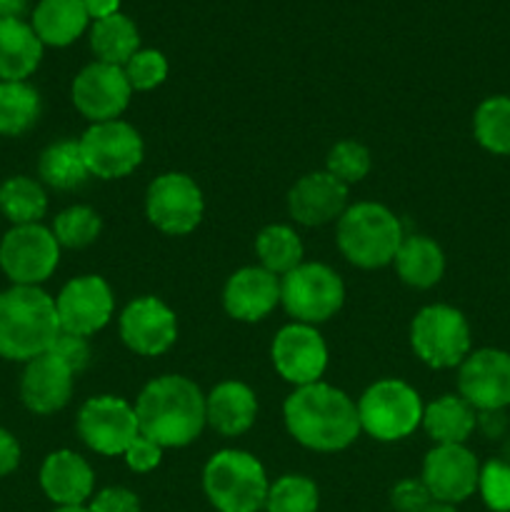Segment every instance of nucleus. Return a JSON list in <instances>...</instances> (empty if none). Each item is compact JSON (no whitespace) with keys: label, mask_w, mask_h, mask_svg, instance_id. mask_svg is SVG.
<instances>
[{"label":"nucleus","mask_w":510,"mask_h":512,"mask_svg":"<svg viewBox=\"0 0 510 512\" xmlns=\"http://www.w3.org/2000/svg\"><path fill=\"white\" fill-rule=\"evenodd\" d=\"M290 438L315 453H340L358 440V408L340 388L313 383L295 388L283 403Z\"/></svg>","instance_id":"nucleus-1"},{"label":"nucleus","mask_w":510,"mask_h":512,"mask_svg":"<svg viewBox=\"0 0 510 512\" xmlns=\"http://www.w3.org/2000/svg\"><path fill=\"white\" fill-rule=\"evenodd\" d=\"M138 430L160 448H185L208 425L205 395L185 375H160L140 390L135 400Z\"/></svg>","instance_id":"nucleus-2"},{"label":"nucleus","mask_w":510,"mask_h":512,"mask_svg":"<svg viewBox=\"0 0 510 512\" xmlns=\"http://www.w3.org/2000/svg\"><path fill=\"white\" fill-rule=\"evenodd\" d=\"M60 335L55 298L30 285H13L0 293V358L30 363L50 353Z\"/></svg>","instance_id":"nucleus-3"},{"label":"nucleus","mask_w":510,"mask_h":512,"mask_svg":"<svg viewBox=\"0 0 510 512\" xmlns=\"http://www.w3.org/2000/svg\"><path fill=\"white\" fill-rule=\"evenodd\" d=\"M405 233L398 215L380 203H355L345 208L338 218V240L340 253L348 258V263L358 265L363 270H375L390 265L395 260Z\"/></svg>","instance_id":"nucleus-4"},{"label":"nucleus","mask_w":510,"mask_h":512,"mask_svg":"<svg viewBox=\"0 0 510 512\" xmlns=\"http://www.w3.org/2000/svg\"><path fill=\"white\" fill-rule=\"evenodd\" d=\"M263 463L245 450H218L203 468V490L218 512H258L268 498Z\"/></svg>","instance_id":"nucleus-5"},{"label":"nucleus","mask_w":510,"mask_h":512,"mask_svg":"<svg viewBox=\"0 0 510 512\" xmlns=\"http://www.w3.org/2000/svg\"><path fill=\"white\" fill-rule=\"evenodd\" d=\"M358 420L360 430L380 443H395L415 430L423 423V400L418 390L410 383L398 378L375 380L358 400Z\"/></svg>","instance_id":"nucleus-6"},{"label":"nucleus","mask_w":510,"mask_h":512,"mask_svg":"<svg viewBox=\"0 0 510 512\" xmlns=\"http://www.w3.org/2000/svg\"><path fill=\"white\" fill-rule=\"evenodd\" d=\"M410 345L428 368H458L470 355V325L453 305H425L410 323Z\"/></svg>","instance_id":"nucleus-7"},{"label":"nucleus","mask_w":510,"mask_h":512,"mask_svg":"<svg viewBox=\"0 0 510 512\" xmlns=\"http://www.w3.org/2000/svg\"><path fill=\"white\" fill-rule=\"evenodd\" d=\"M345 303L340 275L325 263H300L280 278V305L295 323L318 325L335 318Z\"/></svg>","instance_id":"nucleus-8"},{"label":"nucleus","mask_w":510,"mask_h":512,"mask_svg":"<svg viewBox=\"0 0 510 512\" xmlns=\"http://www.w3.org/2000/svg\"><path fill=\"white\" fill-rule=\"evenodd\" d=\"M58 260V240L53 230L40 223L13 225L0 240V270L13 285L40 288L55 273Z\"/></svg>","instance_id":"nucleus-9"},{"label":"nucleus","mask_w":510,"mask_h":512,"mask_svg":"<svg viewBox=\"0 0 510 512\" xmlns=\"http://www.w3.org/2000/svg\"><path fill=\"white\" fill-rule=\"evenodd\" d=\"M78 143L88 173L100 180L125 178L143 163L145 155V145L138 130L120 118L90 123Z\"/></svg>","instance_id":"nucleus-10"},{"label":"nucleus","mask_w":510,"mask_h":512,"mask_svg":"<svg viewBox=\"0 0 510 512\" xmlns=\"http://www.w3.org/2000/svg\"><path fill=\"white\" fill-rule=\"evenodd\" d=\"M203 213V190L190 175L170 170V173L158 175L148 185L145 215H148L150 225L158 228L160 233L173 235V238L193 233L203 220Z\"/></svg>","instance_id":"nucleus-11"},{"label":"nucleus","mask_w":510,"mask_h":512,"mask_svg":"<svg viewBox=\"0 0 510 512\" xmlns=\"http://www.w3.org/2000/svg\"><path fill=\"white\" fill-rule=\"evenodd\" d=\"M75 428H78L80 440L93 453L105 455V458L123 455L140 435L135 405L115 395H95L85 400L78 410Z\"/></svg>","instance_id":"nucleus-12"},{"label":"nucleus","mask_w":510,"mask_h":512,"mask_svg":"<svg viewBox=\"0 0 510 512\" xmlns=\"http://www.w3.org/2000/svg\"><path fill=\"white\" fill-rule=\"evenodd\" d=\"M273 368L285 383L303 388L320 383L328 368V345L315 325L290 323L278 330L270 345Z\"/></svg>","instance_id":"nucleus-13"},{"label":"nucleus","mask_w":510,"mask_h":512,"mask_svg":"<svg viewBox=\"0 0 510 512\" xmlns=\"http://www.w3.org/2000/svg\"><path fill=\"white\" fill-rule=\"evenodd\" d=\"M458 390L480 413H498L510 405V353L498 348L470 350L458 365Z\"/></svg>","instance_id":"nucleus-14"},{"label":"nucleus","mask_w":510,"mask_h":512,"mask_svg":"<svg viewBox=\"0 0 510 512\" xmlns=\"http://www.w3.org/2000/svg\"><path fill=\"white\" fill-rule=\"evenodd\" d=\"M113 308V290L100 275H78L68 280L55 298L60 330L83 338L100 333L113 318Z\"/></svg>","instance_id":"nucleus-15"},{"label":"nucleus","mask_w":510,"mask_h":512,"mask_svg":"<svg viewBox=\"0 0 510 512\" xmlns=\"http://www.w3.org/2000/svg\"><path fill=\"white\" fill-rule=\"evenodd\" d=\"M123 343L143 358H158L168 353L178 340V318L173 308L155 295L130 300L118 318Z\"/></svg>","instance_id":"nucleus-16"},{"label":"nucleus","mask_w":510,"mask_h":512,"mask_svg":"<svg viewBox=\"0 0 510 512\" xmlns=\"http://www.w3.org/2000/svg\"><path fill=\"white\" fill-rule=\"evenodd\" d=\"M130 95H133V88H130L123 68L120 65L100 63V60L85 65L75 75L73 88H70L73 105L90 123L118 120L125 113V108H128Z\"/></svg>","instance_id":"nucleus-17"},{"label":"nucleus","mask_w":510,"mask_h":512,"mask_svg":"<svg viewBox=\"0 0 510 512\" xmlns=\"http://www.w3.org/2000/svg\"><path fill=\"white\" fill-rule=\"evenodd\" d=\"M480 463L465 445H435L423 460L420 480L435 503L458 505L478 490Z\"/></svg>","instance_id":"nucleus-18"},{"label":"nucleus","mask_w":510,"mask_h":512,"mask_svg":"<svg viewBox=\"0 0 510 512\" xmlns=\"http://www.w3.org/2000/svg\"><path fill=\"white\" fill-rule=\"evenodd\" d=\"M345 208H348V185L333 178L328 170L303 175L288 193L290 218L308 228L333 223L345 213Z\"/></svg>","instance_id":"nucleus-19"},{"label":"nucleus","mask_w":510,"mask_h":512,"mask_svg":"<svg viewBox=\"0 0 510 512\" xmlns=\"http://www.w3.org/2000/svg\"><path fill=\"white\" fill-rule=\"evenodd\" d=\"M280 305V278L260 265L235 270L223 288V308L238 323H258Z\"/></svg>","instance_id":"nucleus-20"},{"label":"nucleus","mask_w":510,"mask_h":512,"mask_svg":"<svg viewBox=\"0 0 510 512\" xmlns=\"http://www.w3.org/2000/svg\"><path fill=\"white\" fill-rule=\"evenodd\" d=\"M73 370L45 353L25 363L23 378H20V400L25 408L35 415H53L63 410L73 398Z\"/></svg>","instance_id":"nucleus-21"},{"label":"nucleus","mask_w":510,"mask_h":512,"mask_svg":"<svg viewBox=\"0 0 510 512\" xmlns=\"http://www.w3.org/2000/svg\"><path fill=\"white\" fill-rule=\"evenodd\" d=\"M40 488L58 508L88 505L95 488L93 468L73 450H55L40 465Z\"/></svg>","instance_id":"nucleus-22"},{"label":"nucleus","mask_w":510,"mask_h":512,"mask_svg":"<svg viewBox=\"0 0 510 512\" xmlns=\"http://www.w3.org/2000/svg\"><path fill=\"white\" fill-rule=\"evenodd\" d=\"M258 418V398L240 380H223L205 395V420L215 433L238 438L248 433Z\"/></svg>","instance_id":"nucleus-23"},{"label":"nucleus","mask_w":510,"mask_h":512,"mask_svg":"<svg viewBox=\"0 0 510 512\" xmlns=\"http://www.w3.org/2000/svg\"><path fill=\"white\" fill-rule=\"evenodd\" d=\"M43 60V43L33 25L20 18H0V80H25Z\"/></svg>","instance_id":"nucleus-24"},{"label":"nucleus","mask_w":510,"mask_h":512,"mask_svg":"<svg viewBox=\"0 0 510 512\" xmlns=\"http://www.w3.org/2000/svg\"><path fill=\"white\" fill-rule=\"evenodd\" d=\"M393 263L398 278L415 290L433 288L445 273L443 248L428 235H405Z\"/></svg>","instance_id":"nucleus-25"},{"label":"nucleus","mask_w":510,"mask_h":512,"mask_svg":"<svg viewBox=\"0 0 510 512\" xmlns=\"http://www.w3.org/2000/svg\"><path fill=\"white\" fill-rule=\"evenodd\" d=\"M88 23L85 0H40L30 25L43 45L65 48L85 33Z\"/></svg>","instance_id":"nucleus-26"},{"label":"nucleus","mask_w":510,"mask_h":512,"mask_svg":"<svg viewBox=\"0 0 510 512\" xmlns=\"http://www.w3.org/2000/svg\"><path fill=\"white\" fill-rule=\"evenodd\" d=\"M475 408L460 395H440L423 408V428L435 445H465L473 435Z\"/></svg>","instance_id":"nucleus-27"},{"label":"nucleus","mask_w":510,"mask_h":512,"mask_svg":"<svg viewBox=\"0 0 510 512\" xmlns=\"http://www.w3.org/2000/svg\"><path fill=\"white\" fill-rule=\"evenodd\" d=\"M90 48L100 63L120 65L123 68L140 50V35L133 20L123 13L95 20L90 28Z\"/></svg>","instance_id":"nucleus-28"},{"label":"nucleus","mask_w":510,"mask_h":512,"mask_svg":"<svg viewBox=\"0 0 510 512\" xmlns=\"http://www.w3.org/2000/svg\"><path fill=\"white\" fill-rule=\"evenodd\" d=\"M38 175L55 190H75L90 178L78 140H58L40 153Z\"/></svg>","instance_id":"nucleus-29"},{"label":"nucleus","mask_w":510,"mask_h":512,"mask_svg":"<svg viewBox=\"0 0 510 512\" xmlns=\"http://www.w3.org/2000/svg\"><path fill=\"white\" fill-rule=\"evenodd\" d=\"M303 253L300 235L290 225H268L255 238V255L260 260V268L278 275V278L298 268L303 263Z\"/></svg>","instance_id":"nucleus-30"},{"label":"nucleus","mask_w":510,"mask_h":512,"mask_svg":"<svg viewBox=\"0 0 510 512\" xmlns=\"http://www.w3.org/2000/svg\"><path fill=\"white\" fill-rule=\"evenodd\" d=\"M48 210V195L38 180L28 175H13L0 185V213L13 225L40 223Z\"/></svg>","instance_id":"nucleus-31"},{"label":"nucleus","mask_w":510,"mask_h":512,"mask_svg":"<svg viewBox=\"0 0 510 512\" xmlns=\"http://www.w3.org/2000/svg\"><path fill=\"white\" fill-rule=\"evenodd\" d=\"M40 95L25 80H0V135H23L38 123Z\"/></svg>","instance_id":"nucleus-32"},{"label":"nucleus","mask_w":510,"mask_h":512,"mask_svg":"<svg viewBox=\"0 0 510 512\" xmlns=\"http://www.w3.org/2000/svg\"><path fill=\"white\" fill-rule=\"evenodd\" d=\"M473 135L488 153L510 155V95H493L475 108Z\"/></svg>","instance_id":"nucleus-33"},{"label":"nucleus","mask_w":510,"mask_h":512,"mask_svg":"<svg viewBox=\"0 0 510 512\" xmlns=\"http://www.w3.org/2000/svg\"><path fill=\"white\" fill-rule=\"evenodd\" d=\"M320 490L305 475H283L270 483L265 508L268 512H318Z\"/></svg>","instance_id":"nucleus-34"},{"label":"nucleus","mask_w":510,"mask_h":512,"mask_svg":"<svg viewBox=\"0 0 510 512\" xmlns=\"http://www.w3.org/2000/svg\"><path fill=\"white\" fill-rule=\"evenodd\" d=\"M100 230H103V220L88 205H70L63 213H58V218L53 223V235L58 240V245L70 250L93 245L98 240Z\"/></svg>","instance_id":"nucleus-35"},{"label":"nucleus","mask_w":510,"mask_h":512,"mask_svg":"<svg viewBox=\"0 0 510 512\" xmlns=\"http://www.w3.org/2000/svg\"><path fill=\"white\" fill-rule=\"evenodd\" d=\"M370 150L365 148L358 140H340L330 148L328 160H325V170H328L333 178H338L343 185H355L370 173Z\"/></svg>","instance_id":"nucleus-36"},{"label":"nucleus","mask_w":510,"mask_h":512,"mask_svg":"<svg viewBox=\"0 0 510 512\" xmlns=\"http://www.w3.org/2000/svg\"><path fill=\"white\" fill-rule=\"evenodd\" d=\"M123 73L130 88L145 93V90H155L158 85H163V80L168 78V60L160 50H138L123 65Z\"/></svg>","instance_id":"nucleus-37"},{"label":"nucleus","mask_w":510,"mask_h":512,"mask_svg":"<svg viewBox=\"0 0 510 512\" xmlns=\"http://www.w3.org/2000/svg\"><path fill=\"white\" fill-rule=\"evenodd\" d=\"M478 493L493 512H510V465L503 460L480 465Z\"/></svg>","instance_id":"nucleus-38"},{"label":"nucleus","mask_w":510,"mask_h":512,"mask_svg":"<svg viewBox=\"0 0 510 512\" xmlns=\"http://www.w3.org/2000/svg\"><path fill=\"white\" fill-rule=\"evenodd\" d=\"M433 503V495L425 488L423 480L405 478L390 490V505L398 512H425Z\"/></svg>","instance_id":"nucleus-39"},{"label":"nucleus","mask_w":510,"mask_h":512,"mask_svg":"<svg viewBox=\"0 0 510 512\" xmlns=\"http://www.w3.org/2000/svg\"><path fill=\"white\" fill-rule=\"evenodd\" d=\"M50 353H53L58 360H63V363L73 370V375L83 373V370L90 365V343L88 338H83V335L63 333V330H60V335L55 338Z\"/></svg>","instance_id":"nucleus-40"},{"label":"nucleus","mask_w":510,"mask_h":512,"mask_svg":"<svg viewBox=\"0 0 510 512\" xmlns=\"http://www.w3.org/2000/svg\"><path fill=\"white\" fill-rule=\"evenodd\" d=\"M85 508L88 512H140V500L133 490L113 485V488H103L100 493H95Z\"/></svg>","instance_id":"nucleus-41"},{"label":"nucleus","mask_w":510,"mask_h":512,"mask_svg":"<svg viewBox=\"0 0 510 512\" xmlns=\"http://www.w3.org/2000/svg\"><path fill=\"white\" fill-rule=\"evenodd\" d=\"M123 458L125 465H128L133 473H150V470L158 468L160 460H163V448H160L158 443H153V440L145 438V435H138V438L128 445Z\"/></svg>","instance_id":"nucleus-42"},{"label":"nucleus","mask_w":510,"mask_h":512,"mask_svg":"<svg viewBox=\"0 0 510 512\" xmlns=\"http://www.w3.org/2000/svg\"><path fill=\"white\" fill-rule=\"evenodd\" d=\"M20 465V443L13 433L0 428V478L13 473Z\"/></svg>","instance_id":"nucleus-43"},{"label":"nucleus","mask_w":510,"mask_h":512,"mask_svg":"<svg viewBox=\"0 0 510 512\" xmlns=\"http://www.w3.org/2000/svg\"><path fill=\"white\" fill-rule=\"evenodd\" d=\"M120 0H85V10L93 20L110 18V15L120 13Z\"/></svg>","instance_id":"nucleus-44"},{"label":"nucleus","mask_w":510,"mask_h":512,"mask_svg":"<svg viewBox=\"0 0 510 512\" xmlns=\"http://www.w3.org/2000/svg\"><path fill=\"white\" fill-rule=\"evenodd\" d=\"M28 8V0H0V18H20Z\"/></svg>","instance_id":"nucleus-45"},{"label":"nucleus","mask_w":510,"mask_h":512,"mask_svg":"<svg viewBox=\"0 0 510 512\" xmlns=\"http://www.w3.org/2000/svg\"><path fill=\"white\" fill-rule=\"evenodd\" d=\"M425 512H458V510H455V505H445V503H433V505H430V508H428V510H425Z\"/></svg>","instance_id":"nucleus-46"},{"label":"nucleus","mask_w":510,"mask_h":512,"mask_svg":"<svg viewBox=\"0 0 510 512\" xmlns=\"http://www.w3.org/2000/svg\"><path fill=\"white\" fill-rule=\"evenodd\" d=\"M53 512H88L85 505H78V508H55Z\"/></svg>","instance_id":"nucleus-47"}]
</instances>
